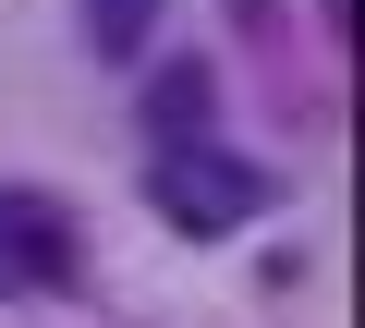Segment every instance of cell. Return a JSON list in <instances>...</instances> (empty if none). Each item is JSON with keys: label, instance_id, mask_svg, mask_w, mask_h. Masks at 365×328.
I'll list each match as a JSON object with an SVG mask.
<instances>
[{"label": "cell", "instance_id": "cell-1", "mask_svg": "<svg viewBox=\"0 0 365 328\" xmlns=\"http://www.w3.org/2000/svg\"><path fill=\"white\" fill-rule=\"evenodd\" d=\"M146 195H158V219H170V231H195V243H232L244 219H268V171H256V158H220L207 134L158 146Z\"/></svg>", "mask_w": 365, "mask_h": 328}, {"label": "cell", "instance_id": "cell-2", "mask_svg": "<svg viewBox=\"0 0 365 328\" xmlns=\"http://www.w3.org/2000/svg\"><path fill=\"white\" fill-rule=\"evenodd\" d=\"M73 280V219L49 195H0V292H61Z\"/></svg>", "mask_w": 365, "mask_h": 328}, {"label": "cell", "instance_id": "cell-3", "mask_svg": "<svg viewBox=\"0 0 365 328\" xmlns=\"http://www.w3.org/2000/svg\"><path fill=\"white\" fill-rule=\"evenodd\" d=\"M207 97H220V73H207V61H158V73H146V134H158V146L207 134Z\"/></svg>", "mask_w": 365, "mask_h": 328}, {"label": "cell", "instance_id": "cell-4", "mask_svg": "<svg viewBox=\"0 0 365 328\" xmlns=\"http://www.w3.org/2000/svg\"><path fill=\"white\" fill-rule=\"evenodd\" d=\"M146 37H158V0H86V49L98 61H146Z\"/></svg>", "mask_w": 365, "mask_h": 328}]
</instances>
